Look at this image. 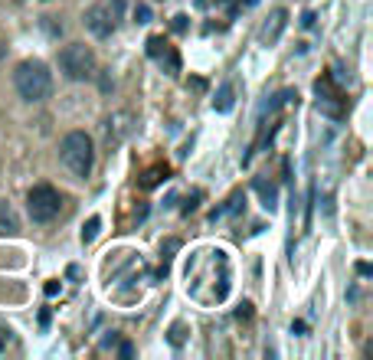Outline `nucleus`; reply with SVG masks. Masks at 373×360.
<instances>
[{"mask_svg":"<svg viewBox=\"0 0 373 360\" xmlns=\"http://www.w3.org/2000/svg\"><path fill=\"white\" fill-rule=\"evenodd\" d=\"M13 85H17L23 102L36 105V102H46L50 92H53V73H50V66L40 63V59H26V63L17 66Z\"/></svg>","mask_w":373,"mask_h":360,"instance_id":"obj_1","label":"nucleus"},{"mask_svg":"<svg viewBox=\"0 0 373 360\" xmlns=\"http://www.w3.org/2000/svg\"><path fill=\"white\" fill-rule=\"evenodd\" d=\"M59 160L63 167L73 174V177L86 180L92 174V164H96V148H92V138L86 131H69L59 144Z\"/></svg>","mask_w":373,"mask_h":360,"instance_id":"obj_2","label":"nucleus"},{"mask_svg":"<svg viewBox=\"0 0 373 360\" xmlns=\"http://www.w3.org/2000/svg\"><path fill=\"white\" fill-rule=\"evenodd\" d=\"M121 17H125V0H98L82 13V23L96 40H108L118 30Z\"/></svg>","mask_w":373,"mask_h":360,"instance_id":"obj_3","label":"nucleus"},{"mask_svg":"<svg viewBox=\"0 0 373 360\" xmlns=\"http://www.w3.org/2000/svg\"><path fill=\"white\" fill-rule=\"evenodd\" d=\"M98 63H96V53L89 50L86 43H69L63 46L59 53V73L69 79V82H89L96 75Z\"/></svg>","mask_w":373,"mask_h":360,"instance_id":"obj_4","label":"nucleus"},{"mask_svg":"<svg viewBox=\"0 0 373 360\" xmlns=\"http://www.w3.org/2000/svg\"><path fill=\"white\" fill-rule=\"evenodd\" d=\"M26 210H30V220L33 223H53L63 210V197L56 187L50 183H40V187H33L30 197H26Z\"/></svg>","mask_w":373,"mask_h":360,"instance_id":"obj_5","label":"nucleus"},{"mask_svg":"<svg viewBox=\"0 0 373 360\" xmlns=\"http://www.w3.org/2000/svg\"><path fill=\"white\" fill-rule=\"evenodd\" d=\"M285 27H288V10L285 7H278V10H272L268 13V20L262 23V30H259V43H262V46H275V43L282 40Z\"/></svg>","mask_w":373,"mask_h":360,"instance_id":"obj_6","label":"nucleus"},{"mask_svg":"<svg viewBox=\"0 0 373 360\" xmlns=\"http://www.w3.org/2000/svg\"><path fill=\"white\" fill-rule=\"evenodd\" d=\"M128 121L131 118L125 115V112H118V115H112L105 121V144L108 148H118V144H121V141H125V135H128Z\"/></svg>","mask_w":373,"mask_h":360,"instance_id":"obj_7","label":"nucleus"},{"mask_svg":"<svg viewBox=\"0 0 373 360\" xmlns=\"http://www.w3.org/2000/svg\"><path fill=\"white\" fill-rule=\"evenodd\" d=\"M20 223H17V213L10 210V203L0 200V236H17Z\"/></svg>","mask_w":373,"mask_h":360,"instance_id":"obj_8","label":"nucleus"},{"mask_svg":"<svg viewBox=\"0 0 373 360\" xmlns=\"http://www.w3.org/2000/svg\"><path fill=\"white\" fill-rule=\"evenodd\" d=\"M233 105H236V89L229 82L216 92V98H213V112H220V115H226V112H233Z\"/></svg>","mask_w":373,"mask_h":360,"instance_id":"obj_9","label":"nucleus"},{"mask_svg":"<svg viewBox=\"0 0 373 360\" xmlns=\"http://www.w3.org/2000/svg\"><path fill=\"white\" fill-rule=\"evenodd\" d=\"M256 190L262 193V207H266V210H275V187H272V183H262V180H259L256 183Z\"/></svg>","mask_w":373,"mask_h":360,"instance_id":"obj_10","label":"nucleus"},{"mask_svg":"<svg viewBox=\"0 0 373 360\" xmlns=\"http://www.w3.org/2000/svg\"><path fill=\"white\" fill-rule=\"evenodd\" d=\"M98 230H102V216H89V223H86V230H82V243H96V236H98Z\"/></svg>","mask_w":373,"mask_h":360,"instance_id":"obj_11","label":"nucleus"},{"mask_svg":"<svg viewBox=\"0 0 373 360\" xmlns=\"http://www.w3.org/2000/svg\"><path fill=\"white\" fill-rule=\"evenodd\" d=\"M164 50H167V46H164V40H160V36H151V40H148V56H151V59H158Z\"/></svg>","mask_w":373,"mask_h":360,"instance_id":"obj_12","label":"nucleus"},{"mask_svg":"<svg viewBox=\"0 0 373 360\" xmlns=\"http://www.w3.org/2000/svg\"><path fill=\"white\" fill-rule=\"evenodd\" d=\"M160 177L167 180V167H164V170H160V167H154V170H151L148 177H144V187H154V183H160Z\"/></svg>","mask_w":373,"mask_h":360,"instance_id":"obj_13","label":"nucleus"},{"mask_svg":"<svg viewBox=\"0 0 373 360\" xmlns=\"http://www.w3.org/2000/svg\"><path fill=\"white\" fill-rule=\"evenodd\" d=\"M135 20H138V23H151V7H148V3L135 7Z\"/></svg>","mask_w":373,"mask_h":360,"instance_id":"obj_14","label":"nucleus"},{"mask_svg":"<svg viewBox=\"0 0 373 360\" xmlns=\"http://www.w3.org/2000/svg\"><path fill=\"white\" fill-rule=\"evenodd\" d=\"M171 344H174V347H181V344H183V324H174V328H171Z\"/></svg>","mask_w":373,"mask_h":360,"instance_id":"obj_15","label":"nucleus"},{"mask_svg":"<svg viewBox=\"0 0 373 360\" xmlns=\"http://www.w3.org/2000/svg\"><path fill=\"white\" fill-rule=\"evenodd\" d=\"M177 249H181V243H177V239H167V243L160 246V253H164V259H171V253H177Z\"/></svg>","mask_w":373,"mask_h":360,"instance_id":"obj_16","label":"nucleus"},{"mask_svg":"<svg viewBox=\"0 0 373 360\" xmlns=\"http://www.w3.org/2000/svg\"><path fill=\"white\" fill-rule=\"evenodd\" d=\"M174 30H177V33L187 30V17H183V13H181V17H174Z\"/></svg>","mask_w":373,"mask_h":360,"instance_id":"obj_17","label":"nucleus"},{"mask_svg":"<svg viewBox=\"0 0 373 360\" xmlns=\"http://www.w3.org/2000/svg\"><path fill=\"white\" fill-rule=\"evenodd\" d=\"M118 354H121V357H131V354H135V347H131V344H121V347H118Z\"/></svg>","mask_w":373,"mask_h":360,"instance_id":"obj_18","label":"nucleus"},{"mask_svg":"<svg viewBox=\"0 0 373 360\" xmlns=\"http://www.w3.org/2000/svg\"><path fill=\"white\" fill-rule=\"evenodd\" d=\"M56 292H59V285H56V282H46V295L53 298V295H56Z\"/></svg>","mask_w":373,"mask_h":360,"instance_id":"obj_19","label":"nucleus"},{"mask_svg":"<svg viewBox=\"0 0 373 360\" xmlns=\"http://www.w3.org/2000/svg\"><path fill=\"white\" fill-rule=\"evenodd\" d=\"M3 56H7V46H3V43H0V63H3Z\"/></svg>","mask_w":373,"mask_h":360,"instance_id":"obj_20","label":"nucleus"}]
</instances>
